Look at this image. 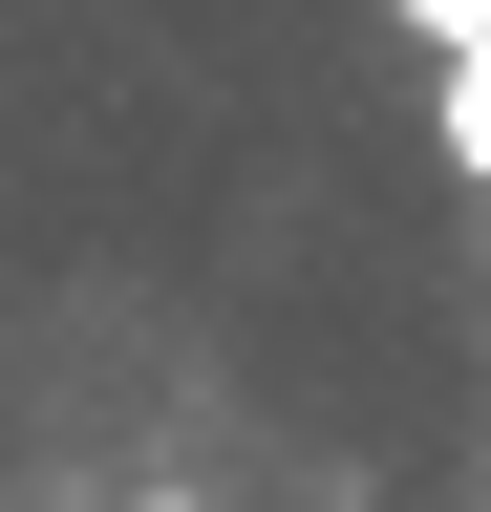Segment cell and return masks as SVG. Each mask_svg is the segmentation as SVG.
I'll list each match as a JSON object with an SVG mask.
<instances>
[{"label":"cell","instance_id":"obj_2","mask_svg":"<svg viewBox=\"0 0 491 512\" xmlns=\"http://www.w3.org/2000/svg\"><path fill=\"white\" fill-rule=\"evenodd\" d=\"M385 22H406L427 64H449V43H491V0H385Z\"/></svg>","mask_w":491,"mask_h":512},{"label":"cell","instance_id":"obj_3","mask_svg":"<svg viewBox=\"0 0 491 512\" xmlns=\"http://www.w3.org/2000/svg\"><path fill=\"white\" fill-rule=\"evenodd\" d=\"M470 512H491V491H470Z\"/></svg>","mask_w":491,"mask_h":512},{"label":"cell","instance_id":"obj_1","mask_svg":"<svg viewBox=\"0 0 491 512\" xmlns=\"http://www.w3.org/2000/svg\"><path fill=\"white\" fill-rule=\"evenodd\" d=\"M427 150H449V171L491 192V43H449V107H427Z\"/></svg>","mask_w":491,"mask_h":512}]
</instances>
